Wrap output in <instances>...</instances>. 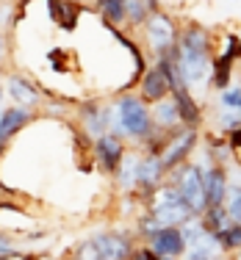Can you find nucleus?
<instances>
[{
  "mask_svg": "<svg viewBox=\"0 0 241 260\" xmlns=\"http://www.w3.org/2000/svg\"><path fill=\"white\" fill-rule=\"evenodd\" d=\"M108 111H111L108 133L119 136V139L144 144L147 136L156 130L153 111L139 97V91H116L114 100H108Z\"/></svg>",
  "mask_w": 241,
  "mask_h": 260,
  "instance_id": "nucleus-1",
  "label": "nucleus"
},
{
  "mask_svg": "<svg viewBox=\"0 0 241 260\" xmlns=\"http://www.w3.org/2000/svg\"><path fill=\"white\" fill-rule=\"evenodd\" d=\"M150 213L161 221V227H183L189 219L200 216L186 202V197L180 194V188H177L175 183L158 185L150 194Z\"/></svg>",
  "mask_w": 241,
  "mask_h": 260,
  "instance_id": "nucleus-2",
  "label": "nucleus"
},
{
  "mask_svg": "<svg viewBox=\"0 0 241 260\" xmlns=\"http://www.w3.org/2000/svg\"><path fill=\"white\" fill-rule=\"evenodd\" d=\"M180 22H177V17L172 14V11H153L150 20L144 22V28H141V39H144V50L150 55V61L161 58L164 53H169L172 47L177 45V39H180Z\"/></svg>",
  "mask_w": 241,
  "mask_h": 260,
  "instance_id": "nucleus-3",
  "label": "nucleus"
},
{
  "mask_svg": "<svg viewBox=\"0 0 241 260\" xmlns=\"http://www.w3.org/2000/svg\"><path fill=\"white\" fill-rule=\"evenodd\" d=\"M172 177H175V185L180 188V194L186 197V202L197 213L208 208L205 202V175H202L200 164H180L177 169H172Z\"/></svg>",
  "mask_w": 241,
  "mask_h": 260,
  "instance_id": "nucleus-4",
  "label": "nucleus"
},
{
  "mask_svg": "<svg viewBox=\"0 0 241 260\" xmlns=\"http://www.w3.org/2000/svg\"><path fill=\"white\" fill-rule=\"evenodd\" d=\"M197 144H200V130L197 127H180L177 133H172L169 141H166V147L161 150V160H164L166 172H172L180 164H186L189 155L197 150Z\"/></svg>",
  "mask_w": 241,
  "mask_h": 260,
  "instance_id": "nucleus-5",
  "label": "nucleus"
},
{
  "mask_svg": "<svg viewBox=\"0 0 241 260\" xmlns=\"http://www.w3.org/2000/svg\"><path fill=\"white\" fill-rule=\"evenodd\" d=\"M92 150H95V158H97V166H100L103 172H108V175H116V169H119L122 158H125V139H119V136L114 133H103L97 136V139H92Z\"/></svg>",
  "mask_w": 241,
  "mask_h": 260,
  "instance_id": "nucleus-6",
  "label": "nucleus"
},
{
  "mask_svg": "<svg viewBox=\"0 0 241 260\" xmlns=\"http://www.w3.org/2000/svg\"><path fill=\"white\" fill-rule=\"evenodd\" d=\"M6 97H9L14 105H22V108H31V111H36L42 103H45L42 89L31 78L20 75V72H11V75L6 78Z\"/></svg>",
  "mask_w": 241,
  "mask_h": 260,
  "instance_id": "nucleus-7",
  "label": "nucleus"
},
{
  "mask_svg": "<svg viewBox=\"0 0 241 260\" xmlns=\"http://www.w3.org/2000/svg\"><path fill=\"white\" fill-rule=\"evenodd\" d=\"M78 122L83 127L86 136L97 139V136L108 133V125H111V111H108V103H100V100H83L78 105Z\"/></svg>",
  "mask_w": 241,
  "mask_h": 260,
  "instance_id": "nucleus-8",
  "label": "nucleus"
},
{
  "mask_svg": "<svg viewBox=\"0 0 241 260\" xmlns=\"http://www.w3.org/2000/svg\"><path fill=\"white\" fill-rule=\"evenodd\" d=\"M177 47L183 53H205V55H216V39L214 34L200 22H186L180 28V39H177Z\"/></svg>",
  "mask_w": 241,
  "mask_h": 260,
  "instance_id": "nucleus-9",
  "label": "nucleus"
},
{
  "mask_svg": "<svg viewBox=\"0 0 241 260\" xmlns=\"http://www.w3.org/2000/svg\"><path fill=\"white\" fill-rule=\"evenodd\" d=\"M34 116L36 114L31 108H22V105H14V103L6 105V108L0 111V150H3L22 127H28L31 122H34Z\"/></svg>",
  "mask_w": 241,
  "mask_h": 260,
  "instance_id": "nucleus-10",
  "label": "nucleus"
},
{
  "mask_svg": "<svg viewBox=\"0 0 241 260\" xmlns=\"http://www.w3.org/2000/svg\"><path fill=\"white\" fill-rule=\"evenodd\" d=\"M172 97H175L177 111H180L183 127H197V130H200L202 125H205V105H202V100L189 89V86L175 89V91H172Z\"/></svg>",
  "mask_w": 241,
  "mask_h": 260,
  "instance_id": "nucleus-11",
  "label": "nucleus"
},
{
  "mask_svg": "<svg viewBox=\"0 0 241 260\" xmlns=\"http://www.w3.org/2000/svg\"><path fill=\"white\" fill-rule=\"evenodd\" d=\"M202 175H205V202H208V208L225 205L227 191H230L227 169L222 164H211V166H202Z\"/></svg>",
  "mask_w": 241,
  "mask_h": 260,
  "instance_id": "nucleus-12",
  "label": "nucleus"
},
{
  "mask_svg": "<svg viewBox=\"0 0 241 260\" xmlns=\"http://www.w3.org/2000/svg\"><path fill=\"white\" fill-rule=\"evenodd\" d=\"M136 91H139V97H141V100H144L147 105H156L158 100H164V97L172 94L169 80L164 78V72H161L156 64L147 67V72L141 75L139 86H136Z\"/></svg>",
  "mask_w": 241,
  "mask_h": 260,
  "instance_id": "nucleus-13",
  "label": "nucleus"
},
{
  "mask_svg": "<svg viewBox=\"0 0 241 260\" xmlns=\"http://www.w3.org/2000/svg\"><path fill=\"white\" fill-rule=\"evenodd\" d=\"M150 246L158 252L161 257H183L186 255V238H183V230L180 227H161V230L150 238Z\"/></svg>",
  "mask_w": 241,
  "mask_h": 260,
  "instance_id": "nucleus-14",
  "label": "nucleus"
},
{
  "mask_svg": "<svg viewBox=\"0 0 241 260\" xmlns=\"http://www.w3.org/2000/svg\"><path fill=\"white\" fill-rule=\"evenodd\" d=\"M95 244L100 249L103 260H131L133 244L125 233H97Z\"/></svg>",
  "mask_w": 241,
  "mask_h": 260,
  "instance_id": "nucleus-15",
  "label": "nucleus"
},
{
  "mask_svg": "<svg viewBox=\"0 0 241 260\" xmlns=\"http://www.w3.org/2000/svg\"><path fill=\"white\" fill-rule=\"evenodd\" d=\"M164 175H166V166H164V160H161V155L144 152V155H141V160H139V188L144 191L147 197H150L153 191L161 185Z\"/></svg>",
  "mask_w": 241,
  "mask_h": 260,
  "instance_id": "nucleus-16",
  "label": "nucleus"
},
{
  "mask_svg": "<svg viewBox=\"0 0 241 260\" xmlns=\"http://www.w3.org/2000/svg\"><path fill=\"white\" fill-rule=\"evenodd\" d=\"M153 111V122H156L158 130H166V133H177L183 127V119H180V111H177V103L175 97H164L158 100L156 105H150Z\"/></svg>",
  "mask_w": 241,
  "mask_h": 260,
  "instance_id": "nucleus-17",
  "label": "nucleus"
},
{
  "mask_svg": "<svg viewBox=\"0 0 241 260\" xmlns=\"http://www.w3.org/2000/svg\"><path fill=\"white\" fill-rule=\"evenodd\" d=\"M236 64L238 61H233L230 55L216 50L214 67H211V91H222V89H227V86L236 80Z\"/></svg>",
  "mask_w": 241,
  "mask_h": 260,
  "instance_id": "nucleus-18",
  "label": "nucleus"
},
{
  "mask_svg": "<svg viewBox=\"0 0 241 260\" xmlns=\"http://www.w3.org/2000/svg\"><path fill=\"white\" fill-rule=\"evenodd\" d=\"M139 160H141V155H136V152H125L119 169H116V185H119L122 191L139 188Z\"/></svg>",
  "mask_w": 241,
  "mask_h": 260,
  "instance_id": "nucleus-19",
  "label": "nucleus"
},
{
  "mask_svg": "<svg viewBox=\"0 0 241 260\" xmlns=\"http://www.w3.org/2000/svg\"><path fill=\"white\" fill-rule=\"evenodd\" d=\"M95 9H97V14H100L103 25L125 28V0H100Z\"/></svg>",
  "mask_w": 241,
  "mask_h": 260,
  "instance_id": "nucleus-20",
  "label": "nucleus"
},
{
  "mask_svg": "<svg viewBox=\"0 0 241 260\" xmlns=\"http://www.w3.org/2000/svg\"><path fill=\"white\" fill-rule=\"evenodd\" d=\"M150 3L147 0H125V28L128 30H141L144 22L150 20Z\"/></svg>",
  "mask_w": 241,
  "mask_h": 260,
  "instance_id": "nucleus-21",
  "label": "nucleus"
},
{
  "mask_svg": "<svg viewBox=\"0 0 241 260\" xmlns=\"http://www.w3.org/2000/svg\"><path fill=\"white\" fill-rule=\"evenodd\" d=\"M202 221H205V227L211 233H219V230H225L227 224H230V213H227V208L225 205H214V208H205L202 210Z\"/></svg>",
  "mask_w": 241,
  "mask_h": 260,
  "instance_id": "nucleus-22",
  "label": "nucleus"
},
{
  "mask_svg": "<svg viewBox=\"0 0 241 260\" xmlns=\"http://www.w3.org/2000/svg\"><path fill=\"white\" fill-rule=\"evenodd\" d=\"M216 238H219V244H222V249H225V252L241 249V221H230L225 230L216 233Z\"/></svg>",
  "mask_w": 241,
  "mask_h": 260,
  "instance_id": "nucleus-23",
  "label": "nucleus"
},
{
  "mask_svg": "<svg viewBox=\"0 0 241 260\" xmlns=\"http://www.w3.org/2000/svg\"><path fill=\"white\" fill-rule=\"evenodd\" d=\"M216 108H233V111H241V83L233 80L227 89L216 91Z\"/></svg>",
  "mask_w": 241,
  "mask_h": 260,
  "instance_id": "nucleus-24",
  "label": "nucleus"
},
{
  "mask_svg": "<svg viewBox=\"0 0 241 260\" xmlns=\"http://www.w3.org/2000/svg\"><path fill=\"white\" fill-rule=\"evenodd\" d=\"M225 208H227V213H230L233 221H241V188L238 185H230L227 200H225Z\"/></svg>",
  "mask_w": 241,
  "mask_h": 260,
  "instance_id": "nucleus-25",
  "label": "nucleus"
},
{
  "mask_svg": "<svg viewBox=\"0 0 241 260\" xmlns=\"http://www.w3.org/2000/svg\"><path fill=\"white\" fill-rule=\"evenodd\" d=\"M75 260H103L100 249H97V244H95V238L83 241V244L78 246V249H75Z\"/></svg>",
  "mask_w": 241,
  "mask_h": 260,
  "instance_id": "nucleus-26",
  "label": "nucleus"
},
{
  "mask_svg": "<svg viewBox=\"0 0 241 260\" xmlns=\"http://www.w3.org/2000/svg\"><path fill=\"white\" fill-rule=\"evenodd\" d=\"M158 230H161V221H158L156 216L150 213V210H147V216L139 221V235H144V238L150 241V238H153V235H156Z\"/></svg>",
  "mask_w": 241,
  "mask_h": 260,
  "instance_id": "nucleus-27",
  "label": "nucleus"
},
{
  "mask_svg": "<svg viewBox=\"0 0 241 260\" xmlns=\"http://www.w3.org/2000/svg\"><path fill=\"white\" fill-rule=\"evenodd\" d=\"M131 260H172V257H161L153 246H139L131 252Z\"/></svg>",
  "mask_w": 241,
  "mask_h": 260,
  "instance_id": "nucleus-28",
  "label": "nucleus"
},
{
  "mask_svg": "<svg viewBox=\"0 0 241 260\" xmlns=\"http://www.w3.org/2000/svg\"><path fill=\"white\" fill-rule=\"evenodd\" d=\"M6 70H9V36L0 28V75H6Z\"/></svg>",
  "mask_w": 241,
  "mask_h": 260,
  "instance_id": "nucleus-29",
  "label": "nucleus"
},
{
  "mask_svg": "<svg viewBox=\"0 0 241 260\" xmlns=\"http://www.w3.org/2000/svg\"><path fill=\"white\" fill-rule=\"evenodd\" d=\"M9 0H0V28L6 30V25H9Z\"/></svg>",
  "mask_w": 241,
  "mask_h": 260,
  "instance_id": "nucleus-30",
  "label": "nucleus"
},
{
  "mask_svg": "<svg viewBox=\"0 0 241 260\" xmlns=\"http://www.w3.org/2000/svg\"><path fill=\"white\" fill-rule=\"evenodd\" d=\"M11 255V238L0 233V257H9Z\"/></svg>",
  "mask_w": 241,
  "mask_h": 260,
  "instance_id": "nucleus-31",
  "label": "nucleus"
},
{
  "mask_svg": "<svg viewBox=\"0 0 241 260\" xmlns=\"http://www.w3.org/2000/svg\"><path fill=\"white\" fill-rule=\"evenodd\" d=\"M227 139H230V147H233V150L241 152V127H238V130H233V133L227 136Z\"/></svg>",
  "mask_w": 241,
  "mask_h": 260,
  "instance_id": "nucleus-32",
  "label": "nucleus"
},
{
  "mask_svg": "<svg viewBox=\"0 0 241 260\" xmlns=\"http://www.w3.org/2000/svg\"><path fill=\"white\" fill-rule=\"evenodd\" d=\"M3 100H6V83H0V111H3Z\"/></svg>",
  "mask_w": 241,
  "mask_h": 260,
  "instance_id": "nucleus-33",
  "label": "nucleus"
},
{
  "mask_svg": "<svg viewBox=\"0 0 241 260\" xmlns=\"http://www.w3.org/2000/svg\"><path fill=\"white\" fill-rule=\"evenodd\" d=\"M75 3H80V6H95L97 0H75Z\"/></svg>",
  "mask_w": 241,
  "mask_h": 260,
  "instance_id": "nucleus-34",
  "label": "nucleus"
},
{
  "mask_svg": "<svg viewBox=\"0 0 241 260\" xmlns=\"http://www.w3.org/2000/svg\"><path fill=\"white\" fill-rule=\"evenodd\" d=\"M211 260H227V257H225V255H219V257H211Z\"/></svg>",
  "mask_w": 241,
  "mask_h": 260,
  "instance_id": "nucleus-35",
  "label": "nucleus"
},
{
  "mask_svg": "<svg viewBox=\"0 0 241 260\" xmlns=\"http://www.w3.org/2000/svg\"><path fill=\"white\" fill-rule=\"evenodd\" d=\"M3 191H6V188H3V183H0V197H3Z\"/></svg>",
  "mask_w": 241,
  "mask_h": 260,
  "instance_id": "nucleus-36",
  "label": "nucleus"
},
{
  "mask_svg": "<svg viewBox=\"0 0 241 260\" xmlns=\"http://www.w3.org/2000/svg\"><path fill=\"white\" fill-rule=\"evenodd\" d=\"M97 3H100V0H97ZM97 3H95V6H97Z\"/></svg>",
  "mask_w": 241,
  "mask_h": 260,
  "instance_id": "nucleus-37",
  "label": "nucleus"
},
{
  "mask_svg": "<svg viewBox=\"0 0 241 260\" xmlns=\"http://www.w3.org/2000/svg\"><path fill=\"white\" fill-rule=\"evenodd\" d=\"M72 260H75V257H72Z\"/></svg>",
  "mask_w": 241,
  "mask_h": 260,
  "instance_id": "nucleus-38",
  "label": "nucleus"
}]
</instances>
